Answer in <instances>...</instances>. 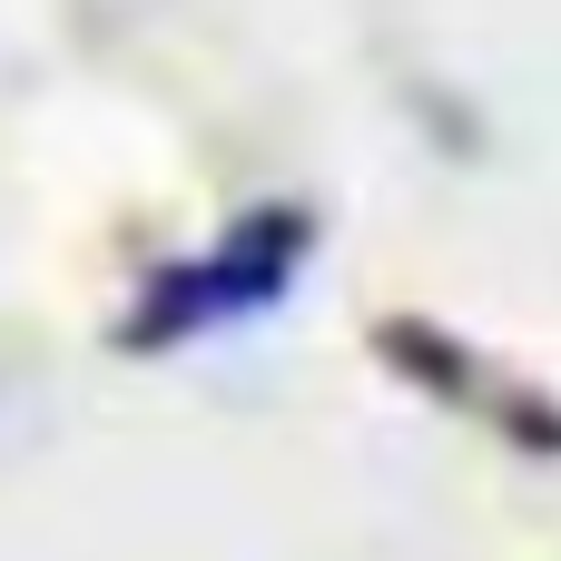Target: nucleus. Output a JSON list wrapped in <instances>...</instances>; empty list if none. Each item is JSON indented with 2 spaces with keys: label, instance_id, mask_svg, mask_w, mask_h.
Returning a JSON list of instances; mask_svg holds the SVG:
<instances>
[{
  "label": "nucleus",
  "instance_id": "1",
  "mask_svg": "<svg viewBox=\"0 0 561 561\" xmlns=\"http://www.w3.org/2000/svg\"><path fill=\"white\" fill-rule=\"evenodd\" d=\"M306 256H316V217H306V207H247L207 256L148 266V286H138V306H128L118 345H128V355H168V345H187V335H217V325H237V316H266V306L306 276Z\"/></svg>",
  "mask_w": 561,
  "mask_h": 561
},
{
  "label": "nucleus",
  "instance_id": "2",
  "mask_svg": "<svg viewBox=\"0 0 561 561\" xmlns=\"http://www.w3.org/2000/svg\"><path fill=\"white\" fill-rule=\"evenodd\" d=\"M375 355H385L394 375H414L424 394H444V404H493V375H483V355H473L463 335L424 325V316H385V325H375Z\"/></svg>",
  "mask_w": 561,
  "mask_h": 561
}]
</instances>
